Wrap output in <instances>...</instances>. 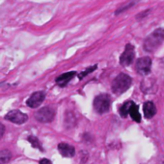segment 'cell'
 Segmentation results:
<instances>
[{
  "mask_svg": "<svg viewBox=\"0 0 164 164\" xmlns=\"http://www.w3.org/2000/svg\"><path fill=\"white\" fill-rule=\"evenodd\" d=\"M134 102H132V101H126L123 104L122 106H121V108H119V113L122 117L126 118L128 115L129 114V109H130L131 106L133 105Z\"/></svg>",
  "mask_w": 164,
  "mask_h": 164,
  "instance_id": "cell-13",
  "label": "cell"
},
{
  "mask_svg": "<svg viewBox=\"0 0 164 164\" xmlns=\"http://www.w3.org/2000/svg\"><path fill=\"white\" fill-rule=\"evenodd\" d=\"M131 83L132 80L130 76H128V75H126L125 73H121L112 82L111 85L112 91L117 95L122 94L130 87Z\"/></svg>",
  "mask_w": 164,
  "mask_h": 164,
  "instance_id": "cell-2",
  "label": "cell"
},
{
  "mask_svg": "<svg viewBox=\"0 0 164 164\" xmlns=\"http://www.w3.org/2000/svg\"><path fill=\"white\" fill-rule=\"evenodd\" d=\"M152 68V59L150 57L139 58L136 60V70L140 75H148L151 72Z\"/></svg>",
  "mask_w": 164,
  "mask_h": 164,
  "instance_id": "cell-6",
  "label": "cell"
},
{
  "mask_svg": "<svg viewBox=\"0 0 164 164\" xmlns=\"http://www.w3.org/2000/svg\"><path fill=\"white\" fill-rule=\"evenodd\" d=\"M5 119L10 121L12 123L18 124V125H21V124L25 123L28 120V116L27 114L23 113L19 109H14V110L9 111L8 113L5 115Z\"/></svg>",
  "mask_w": 164,
  "mask_h": 164,
  "instance_id": "cell-7",
  "label": "cell"
},
{
  "mask_svg": "<svg viewBox=\"0 0 164 164\" xmlns=\"http://www.w3.org/2000/svg\"><path fill=\"white\" fill-rule=\"evenodd\" d=\"M111 105V98L108 94H99L94 100V108L97 113H106Z\"/></svg>",
  "mask_w": 164,
  "mask_h": 164,
  "instance_id": "cell-3",
  "label": "cell"
},
{
  "mask_svg": "<svg viewBox=\"0 0 164 164\" xmlns=\"http://www.w3.org/2000/svg\"><path fill=\"white\" fill-rule=\"evenodd\" d=\"M40 164H52V162L49 159H47V158H43V159L40 160Z\"/></svg>",
  "mask_w": 164,
  "mask_h": 164,
  "instance_id": "cell-21",
  "label": "cell"
},
{
  "mask_svg": "<svg viewBox=\"0 0 164 164\" xmlns=\"http://www.w3.org/2000/svg\"><path fill=\"white\" fill-rule=\"evenodd\" d=\"M158 164H164V157H160L159 162H158Z\"/></svg>",
  "mask_w": 164,
  "mask_h": 164,
  "instance_id": "cell-22",
  "label": "cell"
},
{
  "mask_svg": "<svg viewBox=\"0 0 164 164\" xmlns=\"http://www.w3.org/2000/svg\"><path fill=\"white\" fill-rule=\"evenodd\" d=\"M155 88H156V86H155V82L154 79L148 78V79H146L141 83V90L145 92V93H154L155 91Z\"/></svg>",
  "mask_w": 164,
  "mask_h": 164,
  "instance_id": "cell-11",
  "label": "cell"
},
{
  "mask_svg": "<svg viewBox=\"0 0 164 164\" xmlns=\"http://www.w3.org/2000/svg\"><path fill=\"white\" fill-rule=\"evenodd\" d=\"M151 12H152L151 9H148V10H145L144 12H141V13H139L136 16H135V18L137 20H141V19L145 18L147 16H149V13H151Z\"/></svg>",
  "mask_w": 164,
  "mask_h": 164,
  "instance_id": "cell-19",
  "label": "cell"
},
{
  "mask_svg": "<svg viewBox=\"0 0 164 164\" xmlns=\"http://www.w3.org/2000/svg\"><path fill=\"white\" fill-rule=\"evenodd\" d=\"M75 76H76V72L75 71L67 72V73H64V74H62V75H60V76L57 77L55 82L59 86L64 87V86L67 85L68 83H70Z\"/></svg>",
  "mask_w": 164,
  "mask_h": 164,
  "instance_id": "cell-9",
  "label": "cell"
},
{
  "mask_svg": "<svg viewBox=\"0 0 164 164\" xmlns=\"http://www.w3.org/2000/svg\"><path fill=\"white\" fill-rule=\"evenodd\" d=\"M164 41V28H158L147 37L144 41V49L147 52H154Z\"/></svg>",
  "mask_w": 164,
  "mask_h": 164,
  "instance_id": "cell-1",
  "label": "cell"
},
{
  "mask_svg": "<svg viewBox=\"0 0 164 164\" xmlns=\"http://www.w3.org/2000/svg\"><path fill=\"white\" fill-rule=\"evenodd\" d=\"M135 58V51H134V46L128 43L125 47V51L123 54L120 56V63L123 66H128L130 65L134 60Z\"/></svg>",
  "mask_w": 164,
  "mask_h": 164,
  "instance_id": "cell-5",
  "label": "cell"
},
{
  "mask_svg": "<svg viewBox=\"0 0 164 164\" xmlns=\"http://www.w3.org/2000/svg\"><path fill=\"white\" fill-rule=\"evenodd\" d=\"M58 151L64 157H73L75 154L74 147L67 143H60L58 145Z\"/></svg>",
  "mask_w": 164,
  "mask_h": 164,
  "instance_id": "cell-10",
  "label": "cell"
},
{
  "mask_svg": "<svg viewBox=\"0 0 164 164\" xmlns=\"http://www.w3.org/2000/svg\"><path fill=\"white\" fill-rule=\"evenodd\" d=\"M12 158V152L9 150H2L0 151V164H6Z\"/></svg>",
  "mask_w": 164,
  "mask_h": 164,
  "instance_id": "cell-15",
  "label": "cell"
},
{
  "mask_svg": "<svg viewBox=\"0 0 164 164\" xmlns=\"http://www.w3.org/2000/svg\"><path fill=\"white\" fill-rule=\"evenodd\" d=\"M27 139H28V141H29V142L31 143V145L33 146V148L39 149V150H41V151H44L42 144L40 143L39 139H38V138H37L36 136H34V135H30V136H28Z\"/></svg>",
  "mask_w": 164,
  "mask_h": 164,
  "instance_id": "cell-17",
  "label": "cell"
},
{
  "mask_svg": "<svg viewBox=\"0 0 164 164\" xmlns=\"http://www.w3.org/2000/svg\"><path fill=\"white\" fill-rule=\"evenodd\" d=\"M45 98V93L44 91H37L31 95L27 100V106L31 108H39V106L42 105Z\"/></svg>",
  "mask_w": 164,
  "mask_h": 164,
  "instance_id": "cell-8",
  "label": "cell"
},
{
  "mask_svg": "<svg viewBox=\"0 0 164 164\" xmlns=\"http://www.w3.org/2000/svg\"><path fill=\"white\" fill-rule=\"evenodd\" d=\"M4 132H5V127L3 124L0 123V139H1L2 136H3Z\"/></svg>",
  "mask_w": 164,
  "mask_h": 164,
  "instance_id": "cell-20",
  "label": "cell"
},
{
  "mask_svg": "<svg viewBox=\"0 0 164 164\" xmlns=\"http://www.w3.org/2000/svg\"><path fill=\"white\" fill-rule=\"evenodd\" d=\"M139 1H140V0H130V1H129L128 3H126V4L121 6V7L118 8L117 10H116V12H115V14H116V16H118V14H122L123 12L126 11L128 9L131 8L132 6H134L135 4H137V3L139 2Z\"/></svg>",
  "mask_w": 164,
  "mask_h": 164,
  "instance_id": "cell-16",
  "label": "cell"
},
{
  "mask_svg": "<svg viewBox=\"0 0 164 164\" xmlns=\"http://www.w3.org/2000/svg\"><path fill=\"white\" fill-rule=\"evenodd\" d=\"M129 115L132 118V120L135 121V122L139 123L141 121V114L139 112V108H138L137 105H135V103L131 106L130 109H129Z\"/></svg>",
  "mask_w": 164,
  "mask_h": 164,
  "instance_id": "cell-14",
  "label": "cell"
},
{
  "mask_svg": "<svg viewBox=\"0 0 164 164\" xmlns=\"http://www.w3.org/2000/svg\"><path fill=\"white\" fill-rule=\"evenodd\" d=\"M35 117L41 123H50L55 117V110L50 106H45L36 111Z\"/></svg>",
  "mask_w": 164,
  "mask_h": 164,
  "instance_id": "cell-4",
  "label": "cell"
},
{
  "mask_svg": "<svg viewBox=\"0 0 164 164\" xmlns=\"http://www.w3.org/2000/svg\"><path fill=\"white\" fill-rule=\"evenodd\" d=\"M143 111H144V115H145L146 118H152L154 116V114L156 113V108H155L154 104L152 102V101H148L144 104L143 106Z\"/></svg>",
  "mask_w": 164,
  "mask_h": 164,
  "instance_id": "cell-12",
  "label": "cell"
},
{
  "mask_svg": "<svg viewBox=\"0 0 164 164\" xmlns=\"http://www.w3.org/2000/svg\"><path fill=\"white\" fill-rule=\"evenodd\" d=\"M97 65H94V66H90V67H88L87 69H85L84 71H82L81 73H80V74L78 75L79 79H80V80H82L83 78L87 76L88 74H90V73H92V72H93V71H95V70H96V69H97Z\"/></svg>",
  "mask_w": 164,
  "mask_h": 164,
  "instance_id": "cell-18",
  "label": "cell"
}]
</instances>
